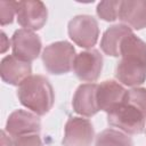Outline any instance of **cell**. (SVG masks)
<instances>
[{"label":"cell","mask_w":146,"mask_h":146,"mask_svg":"<svg viewBox=\"0 0 146 146\" xmlns=\"http://www.w3.org/2000/svg\"><path fill=\"white\" fill-rule=\"evenodd\" d=\"M121 1H100L97 5L96 13L99 18L106 22H114L119 18Z\"/></svg>","instance_id":"17"},{"label":"cell","mask_w":146,"mask_h":146,"mask_svg":"<svg viewBox=\"0 0 146 146\" xmlns=\"http://www.w3.org/2000/svg\"><path fill=\"white\" fill-rule=\"evenodd\" d=\"M75 59V49L67 41H57L47 46L42 51V63L50 74L68 73Z\"/></svg>","instance_id":"4"},{"label":"cell","mask_w":146,"mask_h":146,"mask_svg":"<svg viewBox=\"0 0 146 146\" xmlns=\"http://www.w3.org/2000/svg\"><path fill=\"white\" fill-rule=\"evenodd\" d=\"M119 19L130 29L141 30L146 27V1L124 0L121 1Z\"/></svg>","instance_id":"13"},{"label":"cell","mask_w":146,"mask_h":146,"mask_svg":"<svg viewBox=\"0 0 146 146\" xmlns=\"http://www.w3.org/2000/svg\"><path fill=\"white\" fill-rule=\"evenodd\" d=\"M41 39L33 31L19 29L11 36L13 55L22 60L31 63L36 59L41 51Z\"/></svg>","instance_id":"7"},{"label":"cell","mask_w":146,"mask_h":146,"mask_svg":"<svg viewBox=\"0 0 146 146\" xmlns=\"http://www.w3.org/2000/svg\"><path fill=\"white\" fill-rule=\"evenodd\" d=\"M127 90L114 80H106L98 84L97 103L99 111L108 113L116 105H119L125 97Z\"/></svg>","instance_id":"14"},{"label":"cell","mask_w":146,"mask_h":146,"mask_svg":"<svg viewBox=\"0 0 146 146\" xmlns=\"http://www.w3.org/2000/svg\"><path fill=\"white\" fill-rule=\"evenodd\" d=\"M19 103L36 115L47 114L55 102V92L49 80L43 75H31L17 90Z\"/></svg>","instance_id":"2"},{"label":"cell","mask_w":146,"mask_h":146,"mask_svg":"<svg viewBox=\"0 0 146 146\" xmlns=\"http://www.w3.org/2000/svg\"><path fill=\"white\" fill-rule=\"evenodd\" d=\"M1 145L2 146H14V143H11V140L7 137L5 130L1 131Z\"/></svg>","instance_id":"20"},{"label":"cell","mask_w":146,"mask_h":146,"mask_svg":"<svg viewBox=\"0 0 146 146\" xmlns=\"http://www.w3.org/2000/svg\"><path fill=\"white\" fill-rule=\"evenodd\" d=\"M67 32L71 40L81 48H92L99 36L98 22L90 15H78L73 17L67 25Z\"/></svg>","instance_id":"5"},{"label":"cell","mask_w":146,"mask_h":146,"mask_svg":"<svg viewBox=\"0 0 146 146\" xmlns=\"http://www.w3.org/2000/svg\"><path fill=\"white\" fill-rule=\"evenodd\" d=\"M115 78L128 87H137L146 81V42L133 33L125 36L120 47Z\"/></svg>","instance_id":"1"},{"label":"cell","mask_w":146,"mask_h":146,"mask_svg":"<svg viewBox=\"0 0 146 146\" xmlns=\"http://www.w3.org/2000/svg\"><path fill=\"white\" fill-rule=\"evenodd\" d=\"M132 34V30L124 24H116L110 26L103 34L100 40V48L104 51V54L112 56V57H119L120 56V47L122 40Z\"/></svg>","instance_id":"15"},{"label":"cell","mask_w":146,"mask_h":146,"mask_svg":"<svg viewBox=\"0 0 146 146\" xmlns=\"http://www.w3.org/2000/svg\"><path fill=\"white\" fill-rule=\"evenodd\" d=\"M95 131L88 119L70 117L65 124L63 146H91Z\"/></svg>","instance_id":"9"},{"label":"cell","mask_w":146,"mask_h":146,"mask_svg":"<svg viewBox=\"0 0 146 146\" xmlns=\"http://www.w3.org/2000/svg\"><path fill=\"white\" fill-rule=\"evenodd\" d=\"M14 146H43V143L39 133H32L15 138Z\"/></svg>","instance_id":"19"},{"label":"cell","mask_w":146,"mask_h":146,"mask_svg":"<svg viewBox=\"0 0 146 146\" xmlns=\"http://www.w3.org/2000/svg\"><path fill=\"white\" fill-rule=\"evenodd\" d=\"M16 16L22 27L30 31H38L46 24L48 10L46 5L39 0L18 1L16 3Z\"/></svg>","instance_id":"6"},{"label":"cell","mask_w":146,"mask_h":146,"mask_svg":"<svg viewBox=\"0 0 146 146\" xmlns=\"http://www.w3.org/2000/svg\"><path fill=\"white\" fill-rule=\"evenodd\" d=\"M40 130L41 121L39 116L24 110L14 111L8 116L5 128V131L14 139L25 135L39 133Z\"/></svg>","instance_id":"10"},{"label":"cell","mask_w":146,"mask_h":146,"mask_svg":"<svg viewBox=\"0 0 146 146\" xmlns=\"http://www.w3.org/2000/svg\"><path fill=\"white\" fill-rule=\"evenodd\" d=\"M95 146H133L132 139L115 129H106L96 137Z\"/></svg>","instance_id":"16"},{"label":"cell","mask_w":146,"mask_h":146,"mask_svg":"<svg viewBox=\"0 0 146 146\" xmlns=\"http://www.w3.org/2000/svg\"><path fill=\"white\" fill-rule=\"evenodd\" d=\"M16 3L17 1H0V21L2 26L13 23L16 14Z\"/></svg>","instance_id":"18"},{"label":"cell","mask_w":146,"mask_h":146,"mask_svg":"<svg viewBox=\"0 0 146 146\" xmlns=\"http://www.w3.org/2000/svg\"><path fill=\"white\" fill-rule=\"evenodd\" d=\"M97 88L98 84L96 83H83L78 87L72 99V106L75 113L86 117H91L99 111Z\"/></svg>","instance_id":"11"},{"label":"cell","mask_w":146,"mask_h":146,"mask_svg":"<svg viewBox=\"0 0 146 146\" xmlns=\"http://www.w3.org/2000/svg\"><path fill=\"white\" fill-rule=\"evenodd\" d=\"M128 92V90H127ZM146 113L140 106L128 98L116 105L107 113V122L110 125L120 129L127 135H138L144 131Z\"/></svg>","instance_id":"3"},{"label":"cell","mask_w":146,"mask_h":146,"mask_svg":"<svg viewBox=\"0 0 146 146\" xmlns=\"http://www.w3.org/2000/svg\"><path fill=\"white\" fill-rule=\"evenodd\" d=\"M32 66L29 62L22 60L14 55L2 58L0 64V75L3 82L11 86H19L25 79L31 76Z\"/></svg>","instance_id":"12"},{"label":"cell","mask_w":146,"mask_h":146,"mask_svg":"<svg viewBox=\"0 0 146 146\" xmlns=\"http://www.w3.org/2000/svg\"><path fill=\"white\" fill-rule=\"evenodd\" d=\"M103 56L98 50H86L75 56L73 71L79 80L91 83L98 80L103 70Z\"/></svg>","instance_id":"8"}]
</instances>
